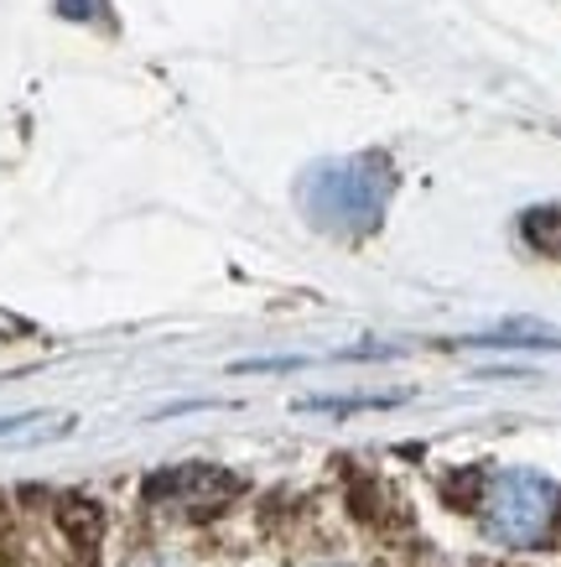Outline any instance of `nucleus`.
Instances as JSON below:
<instances>
[{
    "label": "nucleus",
    "instance_id": "2",
    "mask_svg": "<svg viewBox=\"0 0 561 567\" xmlns=\"http://www.w3.org/2000/svg\"><path fill=\"white\" fill-rule=\"evenodd\" d=\"M551 511H557V489L541 474H520V468L499 474L489 484V499H484L489 532L505 542H541V532L551 526Z\"/></svg>",
    "mask_w": 561,
    "mask_h": 567
},
{
    "label": "nucleus",
    "instance_id": "1",
    "mask_svg": "<svg viewBox=\"0 0 561 567\" xmlns=\"http://www.w3.org/2000/svg\"><path fill=\"white\" fill-rule=\"evenodd\" d=\"M391 188L395 173L385 156H349V162L323 167L312 177V219L328 229H364L380 219Z\"/></svg>",
    "mask_w": 561,
    "mask_h": 567
}]
</instances>
